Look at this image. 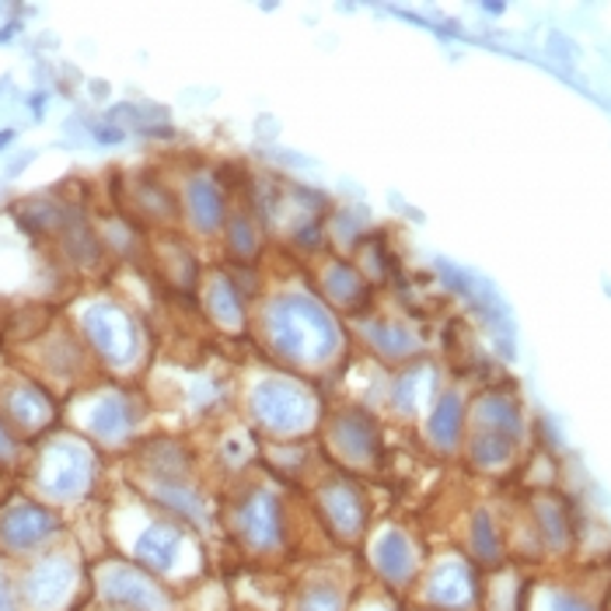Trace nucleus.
<instances>
[{
  "label": "nucleus",
  "mask_w": 611,
  "mask_h": 611,
  "mask_svg": "<svg viewBox=\"0 0 611 611\" xmlns=\"http://www.w3.org/2000/svg\"><path fill=\"white\" fill-rule=\"evenodd\" d=\"M549 49H552L556 60H576V46L566 36H559V32H552V36H549Z\"/></svg>",
  "instance_id": "7ed1b4c3"
},
{
  "label": "nucleus",
  "mask_w": 611,
  "mask_h": 611,
  "mask_svg": "<svg viewBox=\"0 0 611 611\" xmlns=\"http://www.w3.org/2000/svg\"><path fill=\"white\" fill-rule=\"evenodd\" d=\"M46 532H49V518L36 507L18 510V514H11L8 524H4V535H8L11 545H36Z\"/></svg>",
  "instance_id": "f257e3e1"
},
{
  "label": "nucleus",
  "mask_w": 611,
  "mask_h": 611,
  "mask_svg": "<svg viewBox=\"0 0 611 611\" xmlns=\"http://www.w3.org/2000/svg\"><path fill=\"white\" fill-rule=\"evenodd\" d=\"M11 140H14V129H4V134H0V151H4Z\"/></svg>",
  "instance_id": "423d86ee"
},
{
  "label": "nucleus",
  "mask_w": 611,
  "mask_h": 611,
  "mask_svg": "<svg viewBox=\"0 0 611 611\" xmlns=\"http://www.w3.org/2000/svg\"><path fill=\"white\" fill-rule=\"evenodd\" d=\"M556 611H590L587 604H581V601H573V598H563L559 601V608Z\"/></svg>",
  "instance_id": "39448f33"
},
{
  "label": "nucleus",
  "mask_w": 611,
  "mask_h": 611,
  "mask_svg": "<svg viewBox=\"0 0 611 611\" xmlns=\"http://www.w3.org/2000/svg\"><path fill=\"white\" fill-rule=\"evenodd\" d=\"M475 541H478V552L486 559H497V538H492V524L486 514H478V532H475Z\"/></svg>",
  "instance_id": "f03ea898"
},
{
  "label": "nucleus",
  "mask_w": 611,
  "mask_h": 611,
  "mask_svg": "<svg viewBox=\"0 0 611 611\" xmlns=\"http://www.w3.org/2000/svg\"><path fill=\"white\" fill-rule=\"evenodd\" d=\"M95 137L102 144H120L123 140V129L120 126H95Z\"/></svg>",
  "instance_id": "20e7f679"
},
{
  "label": "nucleus",
  "mask_w": 611,
  "mask_h": 611,
  "mask_svg": "<svg viewBox=\"0 0 611 611\" xmlns=\"http://www.w3.org/2000/svg\"><path fill=\"white\" fill-rule=\"evenodd\" d=\"M483 11H486V14H503L507 4H483Z\"/></svg>",
  "instance_id": "0eeeda50"
}]
</instances>
